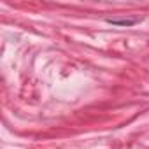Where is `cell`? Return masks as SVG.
<instances>
[]
</instances>
